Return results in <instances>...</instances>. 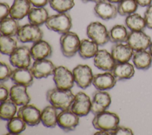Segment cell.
I'll return each mask as SVG.
<instances>
[{
  "label": "cell",
  "mask_w": 152,
  "mask_h": 135,
  "mask_svg": "<svg viewBox=\"0 0 152 135\" xmlns=\"http://www.w3.org/2000/svg\"><path fill=\"white\" fill-rule=\"evenodd\" d=\"M10 12V7L6 2H1L0 4V19L3 20L8 17Z\"/></svg>",
  "instance_id": "obj_39"
},
{
  "label": "cell",
  "mask_w": 152,
  "mask_h": 135,
  "mask_svg": "<svg viewBox=\"0 0 152 135\" xmlns=\"http://www.w3.org/2000/svg\"><path fill=\"white\" fill-rule=\"evenodd\" d=\"M128 33L125 26L122 24H116L109 31V41L115 43L126 42Z\"/></svg>",
  "instance_id": "obj_30"
},
{
  "label": "cell",
  "mask_w": 152,
  "mask_h": 135,
  "mask_svg": "<svg viewBox=\"0 0 152 135\" xmlns=\"http://www.w3.org/2000/svg\"><path fill=\"white\" fill-rule=\"evenodd\" d=\"M17 106L10 99L1 102L0 117L1 120L8 121L14 117L17 110Z\"/></svg>",
  "instance_id": "obj_32"
},
{
  "label": "cell",
  "mask_w": 152,
  "mask_h": 135,
  "mask_svg": "<svg viewBox=\"0 0 152 135\" xmlns=\"http://www.w3.org/2000/svg\"><path fill=\"white\" fill-rule=\"evenodd\" d=\"M134 52V51L126 43H119L112 46L110 54L116 62H126L132 57Z\"/></svg>",
  "instance_id": "obj_19"
},
{
  "label": "cell",
  "mask_w": 152,
  "mask_h": 135,
  "mask_svg": "<svg viewBox=\"0 0 152 135\" xmlns=\"http://www.w3.org/2000/svg\"><path fill=\"white\" fill-rule=\"evenodd\" d=\"M46 96L52 105L61 110L70 109L75 98L71 90L61 89L56 87L48 90Z\"/></svg>",
  "instance_id": "obj_1"
},
{
  "label": "cell",
  "mask_w": 152,
  "mask_h": 135,
  "mask_svg": "<svg viewBox=\"0 0 152 135\" xmlns=\"http://www.w3.org/2000/svg\"><path fill=\"white\" fill-rule=\"evenodd\" d=\"M120 118L112 112L104 111L95 115L92 120V124L96 130H114L119 125Z\"/></svg>",
  "instance_id": "obj_3"
},
{
  "label": "cell",
  "mask_w": 152,
  "mask_h": 135,
  "mask_svg": "<svg viewBox=\"0 0 152 135\" xmlns=\"http://www.w3.org/2000/svg\"><path fill=\"white\" fill-rule=\"evenodd\" d=\"M100 1H102V0H81V1L84 3H87V2H93L97 3V2H98Z\"/></svg>",
  "instance_id": "obj_45"
},
{
  "label": "cell",
  "mask_w": 152,
  "mask_h": 135,
  "mask_svg": "<svg viewBox=\"0 0 152 135\" xmlns=\"http://www.w3.org/2000/svg\"><path fill=\"white\" fill-rule=\"evenodd\" d=\"M86 33L88 38L99 46H103L109 41V31L106 26L99 21L91 22L87 27Z\"/></svg>",
  "instance_id": "obj_5"
},
{
  "label": "cell",
  "mask_w": 152,
  "mask_h": 135,
  "mask_svg": "<svg viewBox=\"0 0 152 135\" xmlns=\"http://www.w3.org/2000/svg\"><path fill=\"white\" fill-rule=\"evenodd\" d=\"M31 5L29 0H14L10 7V16L17 20L23 19L28 15Z\"/></svg>",
  "instance_id": "obj_24"
},
{
  "label": "cell",
  "mask_w": 152,
  "mask_h": 135,
  "mask_svg": "<svg viewBox=\"0 0 152 135\" xmlns=\"http://www.w3.org/2000/svg\"><path fill=\"white\" fill-rule=\"evenodd\" d=\"M1 52L6 55H10L18 48L17 42L12 36L1 34Z\"/></svg>",
  "instance_id": "obj_33"
},
{
  "label": "cell",
  "mask_w": 152,
  "mask_h": 135,
  "mask_svg": "<svg viewBox=\"0 0 152 135\" xmlns=\"http://www.w3.org/2000/svg\"><path fill=\"white\" fill-rule=\"evenodd\" d=\"M151 37L142 31H131L128 33L126 43L134 51L146 50L151 43Z\"/></svg>",
  "instance_id": "obj_9"
},
{
  "label": "cell",
  "mask_w": 152,
  "mask_h": 135,
  "mask_svg": "<svg viewBox=\"0 0 152 135\" xmlns=\"http://www.w3.org/2000/svg\"><path fill=\"white\" fill-rule=\"evenodd\" d=\"M34 77L32 71L28 67L16 68L13 70L10 79L15 84L24 85L27 87L33 84Z\"/></svg>",
  "instance_id": "obj_20"
},
{
  "label": "cell",
  "mask_w": 152,
  "mask_h": 135,
  "mask_svg": "<svg viewBox=\"0 0 152 135\" xmlns=\"http://www.w3.org/2000/svg\"><path fill=\"white\" fill-rule=\"evenodd\" d=\"M57 109L53 105H48L41 111L40 120L42 124L48 128H54L57 125Z\"/></svg>",
  "instance_id": "obj_26"
},
{
  "label": "cell",
  "mask_w": 152,
  "mask_h": 135,
  "mask_svg": "<svg viewBox=\"0 0 152 135\" xmlns=\"http://www.w3.org/2000/svg\"><path fill=\"white\" fill-rule=\"evenodd\" d=\"M99 51V45L93 40L87 39L81 40L78 53L83 59L94 57Z\"/></svg>",
  "instance_id": "obj_27"
},
{
  "label": "cell",
  "mask_w": 152,
  "mask_h": 135,
  "mask_svg": "<svg viewBox=\"0 0 152 135\" xmlns=\"http://www.w3.org/2000/svg\"><path fill=\"white\" fill-rule=\"evenodd\" d=\"M125 23L131 31H142L146 27L144 17L136 12L127 15Z\"/></svg>",
  "instance_id": "obj_31"
},
{
  "label": "cell",
  "mask_w": 152,
  "mask_h": 135,
  "mask_svg": "<svg viewBox=\"0 0 152 135\" xmlns=\"http://www.w3.org/2000/svg\"><path fill=\"white\" fill-rule=\"evenodd\" d=\"M138 5L142 7H148L152 4V0H134Z\"/></svg>",
  "instance_id": "obj_43"
},
{
  "label": "cell",
  "mask_w": 152,
  "mask_h": 135,
  "mask_svg": "<svg viewBox=\"0 0 152 135\" xmlns=\"http://www.w3.org/2000/svg\"><path fill=\"white\" fill-rule=\"evenodd\" d=\"M50 0H29L31 4L35 7H44L48 3Z\"/></svg>",
  "instance_id": "obj_42"
},
{
  "label": "cell",
  "mask_w": 152,
  "mask_h": 135,
  "mask_svg": "<svg viewBox=\"0 0 152 135\" xmlns=\"http://www.w3.org/2000/svg\"><path fill=\"white\" fill-rule=\"evenodd\" d=\"M114 130H100L96 132L94 134H100V135H113Z\"/></svg>",
  "instance_id": "obj_44"
},
{
  "label": "cell",
  "mask_w": 152,
  "mask_h": 135,
  "mask_svg": "<svg viewBox=\"0 0 152 135\" xmlns=\"http://www.w3.org/2000/svg\"><path fill=\"white\" fill-rule=\"evenodd\" d=\"M132 62L136 68L146 70L151 66L152 56L150 52L146 50L134 51L132 56Z\"/></svg>",
  "instance_id": "obj_25"
},
{
  "label": "cell",
  "mask_w": 152,
  "mask_h": 135,
  "mask_svg": "<svg viewBox=\"0 0 152 135\" xmlns=\"http://www.w3.org/2000/svg\"><path fill=\"white\" fill-rule=\"evenodd\" d=\"M26 123L21 118L18 116L13 117L8 120L7 128L10 134H18L26 130Z\"/></svg>",
  "instance_id": "obj_34"
},
{
  "label": "cell",
  "mask_w": 152,
  "mask_h": 135,
  "mask_svg": "<svg viewBox=\"0 0 152 135\" xmlns=\"http://www.w3.org/2000/svg\"><path fill=\"white\" fill-rule=\"evenodd\" d=\"M20 27V26L18 20L11 17H8L1 20V34L12 37L14 36L17 35Z\"/></svg>",
  "instance_id": "obj_29"
},
{
  "label": "cell",
  "mask_w": 152,
  "mask_h": 135,
  "mask_svg": "<svg viewBox=\"0 0 152 135\" xmlns=\"http://www.w3.org/2000/svg\"><path fill=\"white\" fill-rule=\"evenodd\" d=\"M43 32L39 26L29 23L20 26L17 34V39L22 43H35L42 39Z\"/></svg>",
  "instance_id": "obj_6"
},
{
  "label": "cell",
  "mask_w": 152,
  "mask_h": 135,
  "mask_svg": "<svg viewBox=\"0 0 152 135\" xmlns=\"http://www.w3.org/2000/svg\"><path fill=\"white\" fill-rule=\"evenodd\" d=\"M94 14L103 20H109L117 16V7L107 0H102L97 3L94 7Z\"/></svg>",
  "instance_id": "obj_16"
},
{
  "label": "cell",
  "mask_w": 152,
  "mask_h": 135,
  "mask_svg": "<svg viewBox=\"0 0 152 135\" xmlns=\"http://www.w3.org/2000/svg\"><path fill=\"white\" fill-rule=\"evenodd\" d=\"M30 49L27 46L18 47L10 55L11 64L16 68H28L31 65Z\"/></svg>",
  "instance_id": "obj_10"
},
{
  "label": "cell",
  "mask_w": 152,
  "mask_h": 135,
  "mask_svg": "<svg viewBox=\"0 0 152 135\" xmlns=\"http://www.w3.org/2000/svg\"><path fill=\"white\" fill-rule=\"evenodd\" d=\"M107 1H108L110 2H112L113 4H116V3H119L122 0H107Z\"/></svg>",
  "instance_id": "obj_46"
},
{
  "label": "cell",
  "mask_w": 152,
  "mask_h": 135,
  "mask_svg": "<svg viewBox=\"0 0 152 135\" xmlns=\"http://www.w3.org/2000/svg\"><path fill=\"white\" fill-rule=\"evenodd\" d=\"M28 20L29 23L38 26L45 24L49 16L48 10L44 7L31 8L28 14Z\"/></svg>",
  "instance_id": "obj_28"
},
{
  "label": "cell",
  "mask_w": 152,
  "mask_h": 135,
  "mask_svg": "<svg viewBox=\"0 0 152 135\" xmlns=\"http://www.w3.org/2000/svg\"><path fill=\"white\" fill-rule=\"evenodd\" d=\"M49 4L50 7L58 13L66 12L75 5L74 0H50Z\"/></svg>",
  "instance_id": "obj_36"
},
{
  "label": "cell",
  "mask_w": 152,
  "mask_h": 135,
  "mask_svg": "<svg viewBox=\"0 0 152 135\" xmlns=\"http://www.w3.org/2000/svg\"><path fill=\"white\" fill-rule=\"evenodd\" d=\"M72 74L76 84L83 89H86L92 83L93 74L91 68L86 64H78L73 70Z\"/></svg>",
  "instance_id": "obj_8"
},
{
  "label": "cell",
  "mask_w": 152,
  "mask_h": 135,
  "mask_svg": "<svg viewBox=\"0 0 152 135\" xmlns=\"http://www.w3.org/2000/svg\"><path fill=\"white\" fill-rule=\"evenodd\" d=\"M110 103L111 97L109 93L104 90H97L93 95L91 112L94 115L98 114L106 111Z\"/></svg>",
  "instance_id": "obj_15"
},
{
  "label": "cell",
  "mask_w": 152,
  "mask_h": 135,
  "mask_svg": "<svg viewBox=\"0 0 152 135\" xmlns=\"http://www.w3.org/2000/svg\"><path fill=\"white\" fill-rule=\"evenodd\" d=\"M53 79L57 88L64 90H71L74 86V79L72 72L64 66L55 68Z\"/></svg>",
  "instance_id": "obj_7"
},
{
  "label": "cell",
  "mask_w": 152,
  "mask_h": 135,
  "mask_svg": "<svg viewBox=\"0 0 152 135\" xmlns=\"http://www.w3.org/2000/svg\"><path fill=\"white\" fill-rule=\"evenodd\" d=\"M41 111L34 105L27 104L21 106L17 112V116L21 118L29 126L38 125L40 120Z\"/></svg>",
  "instance_id": "obj_13"
},
{
  "label": "cell",
  "mask_w": 152,
  "mask_h": 135,
  "mask_svg": "<svg viewBox=\"0 0 152 135\" xmlns=\"http://www.w3.org/2000/svg\"><path fill=\"white\" fill-rule=\"evenodd\" d=\"M9 96H10V90H9L8 88L3 83H1V86H0V101H1V102L7 100Z\"/></svg>",
  "instance_id": "obj_41"
},
{
  "label": "cell",
  "mask_w": 152,
  "mask_h": 135,
  "mask_svg": "<svg viewBox=\"0 0 152 135\" xmlns=\"http://www.w3.org/2000/svg\"><path fill=\"white\" fill-rule=\"evenodd\" d=\"M91 101L90 97L84 92H79L75 95L70 109L79 117H84L91 111Z\"/></svg>",
  "instance_id": "obj_12"
},
{
  "label": "cell",
  "mask_w": 152,
  "mask_h": 135,
  "mask_svg": "<svg viewBox=\"0 0 152 135\" xmlns=\"http://www.w3.org/2000/svg\"><path fill=\"white\" fill-rule=\"evenodd\" d=\"M10 98L18 106L28 104L31 100L30 95L27 92V87L18 84H15L10 88Z\"/></svg>",
  "instance_id": "obj_21"
},
{
  "label": "cell",
  "mask_w": 152,
  "mask_h": 135,
  "mask_svg": "<svg viewBox=\"0 0 152 135\" xmlns=\"http://www.w3.org/2000/svg\"><path fill=\"white\" fill-rule=\"evenodd\" d=\"M81 40L78 34L73 32H67L61 34L59 39L61 51L66 58L74 56L78 52Z\"/></svg>",
  "instance_id": "obj_4"
},
{
  "label": "cell",
  "mask_w": 152,
  "mask_h": 135,
  "mask_svg": "<svg viewBox=\"0 0 152 135\" xmlns=\"http://www.w3.org/2000/svg\"><path fill=\"white\" fill-rule=\"evenodd\" d=\"M52 52V48L49 43L42 39L33 43L30 48L31 58L34 61L49 58L51 56Z\"/></svg>",
  "instance_id": "obj_22"
},
{
  "label": "cell",
  "mask_w": 152,
  "mask_h": 135,
  "mask_svg": "<svg viewBox=\"0 0 152 135\" xmlns=\"http://www.w3.org/2000/svg\"><path fill=\"white\" fill-rule=\"evenodd\" d=\"M116 79L110 72L98 73L93 76L92 84L99 90H107L112 89L116 83Z\"/></svg>",
  "instance_id": "obj_17"
},
{
  "label": "cell",
  "mask_w": 152,
  "mask_h": 135,
  "mask_svg": "<svg viewBox=\"0 0 152 135\" xmlns=\"http://www.w3.org/2000/svg\"><path fill=\"white\" fill-rule=\"evenodd\" d=\"M55 68V65L52 61L47 59H42L35 60L30 70L34 78L40 79L53 75Z\"/></svg>",
  "instance_id": "obj_14"
},
{
  "label": "cell",
  "mask_w": 152,
  "mask_h": 135,
  "mask_svg": "<svg viewBox=\"0 0 152 135\" xmlns=\"http://www.w3.org/2000/svg\"><path fill=\"white\" fill-rule=\"evenodd\" d=\"M79 124V116L71 109L62 110L58 115L57 125L65 132L74 130Z\"/></svg>",
  "instance_id": "obj_11"
},
{
  "label": "cell",
  "mask_w": 152,
  "mask_h": 135,
  "mask_svg": "<svg viewBox=\"0 0 152 135\" xmlns=\"http://www.w3.org/2000/svg\"><path fill=\"white\" fill-rule=\"evenodd\" d=\"M45 25L49 30L62 34L69 32L71 29L72 18L67 12H61L49 16Z\"/></svg>",
  "instance_id": "obj_2"
},
{
  "label": "cell",
  "mask_w": 152,
  "mask_h": 135,
  "mask_svg": "<svg viewBox=\"0 0 152 135\" xmlns=\"http://www.w3.org/2000/svg\"><path fill=\"white\" fill-rule=\"evenodd\" d=\"M110 53L106 49H100L94 56V65L99 70L110 71L116 64Z\"/></svg>",
  "instance_id": "obj_18"
},
{
  "label": "cell",
  "mask_w": 152,
  "mask_h": 135,
  "mask_svg": "<svg viewBox=\"0 0 152 135\" xmlns=\"http://www.w3.org/2000/svg\"><path fill=\"white\" fill-rule=\"evenodd\" d=\"M110 72L116 80H128L134 76L135 69L134 65L128 62H116Z\"/></svg>",
  "instance_id": "obj_23"
},
{
  "label": "cell",
  "mask_w": 152,
  "mask_h": 135,
  "mask_svg": "<svg viewBox=\"0 0 152 135\" xmlns=\"http://www.w3.org/2000/svg\"><path fill=\"white\" fill-rule=\"evenodd\" d=\"M144 18L146 27L150 29H152V4L147 7V9L144 14Z\"/></svg>",
  "instance_id": "obj_38"
},
{
  "label": "cell",
  "mask_w": 152,
  "mask_h": 135,
  "mask_svg": "<svg viewBox=\"0 0 152 135\" xmlns=\"http://www.w3.org/2000/svg\"><path fill=\"white\" fill-rule=\"evenodd\" d=\"M149 52H150V53L151 54V55L152 56V42H151V44L149 46Z\"/></svg>",
  "instance_id": "obj_47"
},
{
  "label": "cell",
  "mask_w": 152,
  "mask_h": 135,
  "mask_svg": "<svg viewBox=\"0 0 152 135\" xmlns=\"http://www.w3.org/2000/svg\"><path fill=\"white\" fill-rule=\"evenodd\" d=\"M113 134L115 135H132L134 134V133L132 130L126 127L123 126H119L114 130Z\"/></svg>",
  "instance_id": "obj_40"
},
{
  "label": "cell",
  "mask_w": 152,
  "mask_h": 135,
  "mask_svg": "<svg viewBox=\"0 0 152 135\" xmlns=\"http://www.w3.org/2000/svg\"><path fill=\"white\" fill-rule=\"evenodd\" d=\"M138 5L134 0H122L118 3L117 10L120 15L125 16L135 12Z\"/></svg>",
  "instance_id": "obj_35"
},
{
  "label": "cell",
  "mask_w": 152,
  "mask_h": 135,
  "mask_svg": "<svg viewBox=\"0 0 152 135\" xmlns=\"http://www.w3.org/2000/svg\"><path fill=\"white\" fill-rule=\"evenodd\" d=\"M12 70L10 66L7 63L1 61L0 65V80L1 82L7 81L10 78H11Z\"/></svg>",
  "instance_id": "obj_37"
}]
</instances>
